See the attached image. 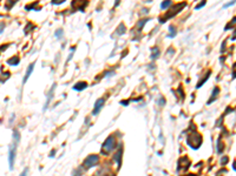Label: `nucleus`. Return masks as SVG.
<instances>
[{
  "mask_svg": "<svg viewBox=\"0 0 236 176\" xmlns=\"http://www.w3.org/2000/svg\"><path fill=\"white\" fill-rule=\"evenodd\" d=\"M27 172H28V169H25V170H24V172H21V174H20V176H27Z\"/></svg>",
  "mask_w": 236,
  "mask_h": 176,
  "instance_id": "obj_16",
  "label": "nucleus"
},
{
  "mask_svg": "<svg viewBox=\"0 0 236 176\" xmlns=\"http://www.w3.org/2000/svg\"><path fill=\"white\" fill-rule=\"evenodd\" d=\"M158 54H159V50H157V47L156 48H152V54H151V59L154 60V59H156V58L158 56Z\"/></svg>",
  "mask_w": 236,
  "mask_h": 176,
  "instance_id": "obj_9",
  "label": "nucleus"
},
{
  "mask_svg": "<svg viewBox=\"0 0 236 176\" xmlns=\"http://www.w3.org/2000/svg\"><path fill=\"white\" fill-rule=\"evenodd\" d=\"M19 138H20V135H19V133L18 132H14V134H13V140H14V142H16V144L19 142Z\"/></svg>",
  "mask_w": 236,
  "mask_h": 176,
  "instance_id": "obj_12",
  "label": "nucleus"
},
{
  "mask_svg": "<svg viewBox=\"0 0 236 176\" xmlns=\"http://www.w3.org/2000/svg\"><path fill=\"white\" fill-rule=\"evenodd\" d=\"M104 102L105 100L103 99V98H101V99H98L96 101V104H95V109H93V115H97L98 114V112L102 109V107L104 106Z\"/></svg>",
  "mask_w": 236,
  "mask_h": 176,
  "instance_id": "obj_4",
  "label": "nucleus"
},
{
  "mask_svg": "<svg viewBox=\"0 0 236 176\" xmlns=\"http://www.w3.org/2000/svg\"><path fill=\"white\" fill-rule=\"evenodd\" d=\"M171 4H172V2H171V1H169V0H168V1H163L162 4H161V8H163V10H165V8H168Z\"/></svg>",
  "mask_w": 236,
  "mask_h": 176,
  "instance_id": "obj_10",
  "label": "nucleus"
},
{
  "mask_svg": "<svg viewBox=\"0 0 236 176\" xmlns=\"http://www.w3.org/2000/svg\"><path fill=\"white\" fill-rule=\"evenodd\" d=\"M204 5H205V1H202V2H200V4H198L195 8H196V10H198V8H201L202 6H204Z\"/></svg>",
  "mask_w": 236,
  "mask_h": 176,
  "instance_id": "obj_15",
  "label": "nucleus"
},
{
  "mask_svg": "<svg viewBox=\"0 0 236 176\" xmlns=\"http://www.w3.org/2000/svg\"><path fill=\"white\" fill-rule=\"evenodd\" d=\"M33 68H34V62L28 66V68H27V70H26V75H25V78H24V80H23V84H25V82L27 81V79L30 78V75H31V73H32V70H33Z\"/></svg>",
  "mask_w": 236,
  "mask_h": 176,
  "instance_id": "obj_6",
  "label": "nucleus"
},
{
  "mask_svg": "<svg viewBox=\"0 0 236 176\" xmlns=\"http://www.w3.org/2000/svg\"><path fill=\"white\" fill-rule=\"evenodd\" d=\"M98 161H99V157L97 155H90L85 160V166L87 168H91V167H93V166H96L98 163Z\"/></svg>",
  "mask_w": 236,
  "mask_h": 176,
  "instance_id": "obj_3",
  "label": "nucleus"
},
{
  "mask_svg": "<svg viewBox=\"0 0 236 176\" xmlns=\"http://www.w3.org/2000/svg\"><path fill=\"white\" fill-rule=\"evenodd\" d=\"M188 176H195V175H188Z\"/></svg>",
  "mask_w": 236,
  "mask_h": 176,
  "instance_id": "obj_18",
  "label": "nucleus"
},
{
  "mask_svg": "<svg viewBox=\"0 0 236 176\" xmlns=\"http://www.w3.org/2000/svg\"><path fill=\"white\" fill-rule=\"evenodd\" d=\"M217 93H218V88H217V87H215V88H214V94H213V96H211V99H210L209 101H208V104H210V102H211V101H213V100L215 99V98H216Z\"/></svg>",
  "mask_w": 236,
  "mask_h": 176,
  "instance_id": "obj_13",
  "label": "nucleus"
},
{
  "mask_svg": "<svg viewBox=\"0 0 236 176\" xmlns=\"http://www.w3.org/2000/svg\"><path fill=\"white\" fill-rule=\"evenodd\" d=\"M14 158H16V149L10 148V152H8V162H10V168L11 169H13Z\"/></svg>",
  "mask_w": 236,
  "mask_h": 176,
  "instance_id": "obj_5",
  "label": "nucleus"
},
{
  "mask_svg": "<svg viewBox=\"0 0 236 176\" xmlns=\"http://www.w3.org/2000/svg\"><path fill=\"white\" fill-rule=\"evenodd\" d=\"M116 144L115 142V138L113 136H110V138H106L105 143L103 144V153H108V152H111L113 149V147Z\"/></svg>",
  "mask_w": 236,
  "mask_h": 176,
  "instance_id": "obj_2",
  "label": "nucleus"
},
{
  "mask_svg": "<svg viewBox=\"0 0 236 176\" xmlns=\"http://www.w3.org/2000/svg\"><path fill=\"white\" fill-rule=\"evenodd\" d=\"M175 34H176V31H175L174 26H170L169 27V38H174Z\"/></svg>",
  "mask_w": 236,
  "mask_h": 176,
  "instance_id": "obj_11",
  "label": "nucleus"
},
{
  "mask_svg": "<svg viewBox=\"0 0 236 176\" xmlns=\"http://www.w3.org/2000/svg\"><path fill=\"white\" fill-rule=\"evenodd\" d=\"M62 34H63V31H62V30H59V31L56 32V35H57V36H59V35H62Z\"/></svg>",
  "mask_w": 236,
  "mask_h": 176,
  "instance_id": "obj_17",
  "label": "nucleus"
},
{
  "mask_svg": "<svg viewBox=\"0 0 236 176\" xmlns=\"http://www.w3.org/2000/svg\"><path fill=\"white\" fill-rule=\"evenodd\" d=\"M7 64H8V65H12V66L18 65V64H19V59H18V58H13V59H10V60L7 61Z\"/></svg>",
  "mask_w": 236,
  "mask_h": 176,
  "instance_id": "obj_8",
  "label": "nucleus"
},
{
  "mask_svg": "<svg viewBox=\"0 0 236 176\" xmlns=\"http://www.w3.org/2000/svg\"><path fill=\"white\" fill-rule=\"evenodd\" d=\"M188 144L193 148V149H197L198 147L201 146V142H202V138H201V135L197 134V133H193L188 138Z\"/></svg>",
  "mask_w": 236,
  "mask_h": 176,
  "instance_id": "obj_1",
  "label": "nucleus"
},
{
  "mask_svg": "<svg viewBox=\"0 0 236 176\" xmlns=\"http://www.w3.org/2000/svg\"><path fill=\"white\" fill-rule=\"evenodd\" d=\"M86 87H87V84H86V82H78V84H76L73 86V89L74 90H83V89H85Z\"/></svg>",
  "mask_w": 236,
  "mask_h": 176,
  "instance_id": "obj_7",
  "label": "nucleus"
},
{
  "mask_svg": "<svg viewBox=\"0 0 236 176\" xmlns=\"http://www.w3.org/2000/svg\"><path fill=\"white\" fill-rule=\"evenodd\" d=\"M63 2H64V0H53V1H52L53 5H60V4H63Z\"/></svg>",
  "mask_w": 236,
  "mask_h": 176,
  "instance_id": "obj_14",
  "label": "nucleus"
}]
</instances>
